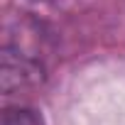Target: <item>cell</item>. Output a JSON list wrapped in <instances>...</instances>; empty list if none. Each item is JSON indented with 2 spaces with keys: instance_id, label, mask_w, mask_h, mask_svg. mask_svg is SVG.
<instances>
[{
  "instance_id": "cell-1",
  "label": "cell",
  "mask_w": 125,
  "mask_h": 125,
  "mask_svg": "<svg viewBox=\"0 0 125 125\" xmlns=\"http://www.w3.org/2000/svg\"><path fill=\"white\" fill-rule=\"evenodd\" d=\"M3 125H42V118L30 108H8L3 115Z\"/></svg>"
}]
</instances>
